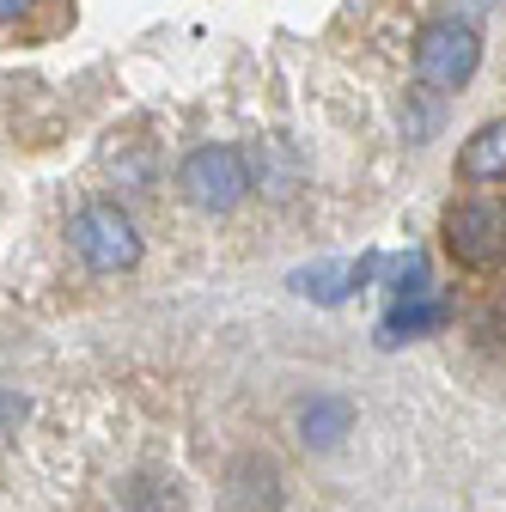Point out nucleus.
<instances>
[{
    "label": "nucleus",
    "mask_w": 506,
    "mask_h": 512,
    "mask_svg": "<svg viewBox=\"0 0 506 512\" xmlns=\"http://www.w3.org/2000/svg\"><path fill=\"white\" fill-rule=\"evenodd\" d=\"M476 68H482V37H476L470 19L439 13V19L421 25V37H415V74H421L427 92H464L476 80Z\"/></svg>",
    "instance_id": "nucleus-1"
},
{
    "label": "nucleus",
    "mask_w": 506,
    "mask_h": 512,
    "mask_svg": "<svg viewBox=\"0 0 506 512\" xmlns=\"http://www.w3.org/2000/svg\"><path fill=\"white\" fill-rule=\"evenodd\" d=\"M177 189H183V202L202 208V214H232L257 183H250V159L238 147L208 141V147H196L177 165Z\"/></svg>",
    "instance_id": "nucleus-2"
},
{
    "label": "nucleus",
    "mask_w": 506,
    "mask_h": 512,
    "mask_svg": "<svg viewBox=\"0 0 506 512\" xmlns=\"http://www.w3.org/2000/svg\"><path fill=\"white\" fill-rule=\"evenodd\" d=\"M68 244L92 275H122V269L141 263V226L116 202H86L68 226Z\"/></svg>",
    "instance_id": "nucleus-3"
},
{
    "label": "nucleus",
    "mask_w": 506,
    "mask_h": 512,
    "mask_svg": "<svg viewBox=\"0 0 506 512\" xmlns=\"http://www.w3.org/2000/svg\"><path fill=\"white\" fill-rule=\"evenodd\" d=\"M439 238H446V256H452L458 269H470V275L500 269L506 263V202H488V196L452 202Z\"/></svg>",
    "instance_id": "nucleus-4"
},
{
    "label": "nucleus",
    "mask_w": 506,
    "mask_h": 512,
    "mask_svg": "<svg viewBox=\"0 0 506 512\" xmlns=\"http://www.w3.org/2000/svg\"><path fill=\"white\" fill-rule=\"evenodd\" d=\"M378 275V256H360V263H318V269H299L293 275V293L318 299V305H342L354 287H366Z\"/></svg>",
    "instance_id": "nucleus-5"
},
{
    "label": "nucleus",
    "mask_w": 506,
    "mask_h": 512,
    "mask_svg": "<svg viewBox=\"0 0 506 512\" xmlns=\"http://www.w3.org/2000/svg\"><path fill=\"white\" fill-rule=\"evenodd\" d=\"M458 177L464 183H506V116L482 122L458 147Z\"/></svg>",
    "instance_id": "nucleus-6"
},
{
    "label": "nucleus",
    "mask_w": 506,
    "mask_h": 512,
    "mask_svg": "<svg viewBox=\"0 0 506 512\" xmlns=\"http://www.w3.org/2000/svg\"><path fill=\"white\" fill-rule=\"evenodd\" d=\"M446 317H452V305L446 299H403V305H391L385 311V324H378V342L385 348H397V342H415V336H433V330H446Z\"/></svg>",
    "instance_id": "nucleus-7"
},
{
    "label": "nucleus",
    "mask_w": 506,
    "mask_h": 512,
    "mask_svg": "<svg viewBox=\"0 0 506 512\" xmlns=\"http://www.w3.org/2000/svg\"><path fill=\"white\" fill-rule=\"evenodd\" d=\"M348 427H354L348 397H311V403H299V439L311 445V452H330V445H342Z\"/></svg>",
    "instance_id": "nucleus-8"
},
{
    "label": "nucleus",
    "mask_w": 506,
    "mask_h": 512,
    "mask_svg": "<svg viewBox=\"0 0 506 512\" xmlns=\"http://www.w3.org/2000/svg\"><path fill=\"white\" fill-rule=\"evenodd\" d=\"M391 293H397V305H403V299H427V293H433V281H427V256H421V250H409L403 263L391 269Z\"/></svg>",
    "instance_id": "nucleus-9"
},
{
    "label": "nucleus",
    "mask_w": 506,
    "mask_h": 512,
    "mask_svg": "<svg viewBox=\"0 0 506 512\" xmlns=\"http://www.w3.org/2000/svg\"><path fill=\"white\" fill-rule=\"evenodd\" d=\"M129 506H135V512H177V494H171L159 476H135V482H129Z\"/></svg>",
    "instance_id": "nucleus-10"
},
{
    "label": "nucleus",
    "mask_w": 506,
    "mask_h": 512,
    "mask_svg": "<svg viewBox=\"0 0 506 512\" xmlns=\"http://www.w3.org/2000/svg\"><path fill=\"white\" fill-rule=\"evenodd\" d=\"M31 415V403L19 397V391H0V439H7V433H19V421Z\"/></svg>",
    "instance_id": "nucleus-11"
},
{
    "label": "nucleus",
    "mask_w": 506,
    "mask_h": 512,
    "mask_svg": "<svg viewBox=\"0 0 506 512\" xmlns=\"http://www.w3.org/2000/svg\"><path fill=\"white\" fill-rule=\"evenodd\" d=\"M31 13V0H0V25H13V19H25Z\"/></svg>",
    "instance_id": "nucleus-12"
}]
</instances>
